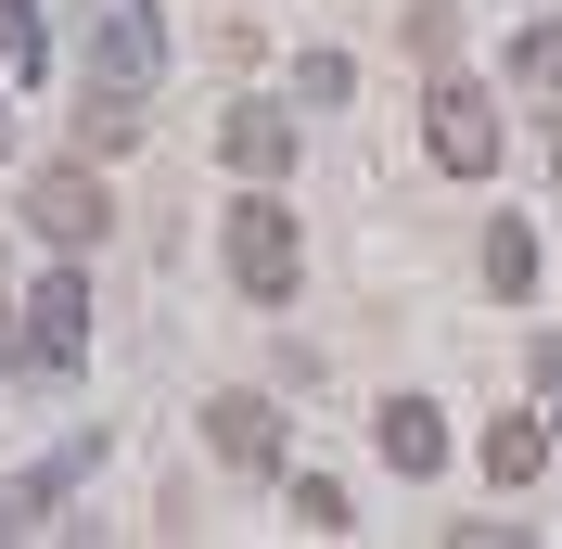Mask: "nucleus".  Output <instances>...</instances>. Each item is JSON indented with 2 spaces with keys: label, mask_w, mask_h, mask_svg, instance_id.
Here are the masks:
<instances>
[{
  "label": "nucleus",
  "mask_w": 562,
  "mask_h": 549,
  "mask_svg": "<svg viewBox=\"0 0 562 549\" xmlns=\"http://www.w3.org/2000/svg\"><path fill=\"white\" fill-rule=\"evenodd\" d=\"M77 358H90V281H77V256H52V269L26 281V307H13V371L65 383Z\"/></svg>",
  "instance_id": "1"
},
{
  "label": "nucleus",
  "mask_w": 562,
  "mask_h": 549,
  "mask_svg": "<svg viewBox=\"0 0 562 549\" xmlns=\"http://www.w3.org/2000/svg\"><path fill=\"white\" fill-rule=\"evenodd\" d=\"M498 141H512V128H498V103L473 90V77H448V65H435V103H422V154H435L448 179H486V167H498Z\"/></svg>",
  "instance_id": "2"
},
{
  "label": "nucleus",
  "mask_w": 562,
  "mask_h": 549,
  "mask_svg": "<svg viewBox=\"0 0 562 549\" xmlns=\"http://www.w3.org/2000/svg\"><path fill=\"white\" fill-rule=\"evenodd\" d=\"M231 281H244L256 307H281V294L307 281V243H294V217L269 205V179H256L244 205H231Z\"/></svg>",
  "instance_id": "3"
},
{
  "label": "nucleus",
  "mask_w": 562,
  "mask_h": 549,
  "mask_svg": "<svg viewBox=\"0 0 562 549\" xmlns=\"http://www.w3.org/2000/svg\"><path fill=\"white\" fill-rule=\"evenodd\" d=\"M26 231H38V256H90V243L115 231L103 179H90V167H38L26 179Z\"/></svg>",
  "instance_id": "4"
},
{
  "label": "nucleus",
  "mask_w": 562,
  "mask_h": 549,
  "mask_svg": "<svg viewBox=\"0 0 562 549\" xmlns=\"http://www.w3.org/2000/svg\"><path fill=\"white\" fill-rule=\"evenodd\" d=\"M205 447L231 460V473H281V410L231 383V396H205Z\"/></svg>",
  "instance_id": "5"
},
{
  "label": "nucleus",
  "mask_w": 562,
  "mask_h": 549,
  "mask_svg": "<svg viewBox=\"0 0 562 549\" xmlns=\"http://www.w3.org/2000/svg\"><path fill=\"white\" fill-rule=\"evenodd\" d=\"M371 435H384L396 473H448V410H435V396H384V410H371Z\"/></svg>",
  "instance_id": "6"
},
{
  "label": "nucleus",
  "mask_w": 562,
  "mask_h": 549,
  "mask_svg": "<svg viewBox=\"0 0 562 549\" xmlns=\"http://www.w3.org/2000/svg\"><path fill=\"white\" fill-rule=\"evenodd\" d=\"M217 154H231V179H281V167H294V115H269V103H231Z\"/></svg>",
  "instance_id": "7"
},
{
  "label": "nucleus",
  "mask_w": 562,
  "mask_h": 549,
  "mask_svg": "<svg viewBox=\"0 0 562 549\" xmlns=\"http://www.w3.org/2000/svg\"><path fill=\"white\" fill-rule=\"evenodd\" d=\"M77 154L103 167V154H140V90L128 77H90V103H77Z\"/></svg>",
  "instance_id": "8"
},
{
  "label": "nucleus",
  "mask_w": 562,
  "mask_h": 549,
  "mask_svg": "<svg viewBox=\"0 0 562 549\" xmlns=\"http://www.w3.org/2000/svg\"><path fill=\"white\" fill-rule=\"evenodd\" d=\"M154 65H167V26H154V0H115V13H103V77H128V90H140Z\"/></svg>",
  "instance_id": "9"
},
{
  "label": "nucleus",
  "mask_w": 562,
  "mask_h": 549,
  "mask_svg": "<svg viewBox=\"0 0 562 549\" xmlns=\"http://www.w3.org/2000/svg\"><path fill=\"white\" fill-rule=\"evenodd\" d=\"M550 422H486V485H537V473H550Z\"/></svg>",
  "instance_id": "10"
},
{
  "label": "nucleus",
  "mask_w": 562,
  "mask_h": 549,
  "mask_svg": "<svg viewBox=\"0 0 562 549\" xmlns=\"http://www.w3.org/2000/svg\"><path fill=\"white\" fill-rule=\"evenodd\" d=\"M486 294H512V307L537 294V231H525V217H498V231H486Z\"/></svg>",
  "instance_id": "11"
},
{
  "label": "nucleus",
  "mask_w": 562,
  "mask_h": 549,
  "mask_svg": "<svg viewBox=\"0 0 562 549\" xmlns=\"http://www.w3.org/2000/svg\"><path fill=\"white\" fill-rule=\"evenodd\" d=\"M512 90H525V103H562V26H525V38H512Z\"/></svg>",
  "instance_id": "12"
},
{
  "label": "nucleus",
  "mask_w": 562,
  "mask_h": 549,
  "mask_svg": "<svg viewBox=\"0 0 562 549\" xmlns=\"http://www.w3.org/2000/svg\"><path fill=\"white\" fill-rule=\"evenodd\" d=\"M0 77H52V26L26 0H0Z\"/></svg>",
  "instance_id": "13"
},
{
  "label": "nucleus",
  "mask_w": 562,
  "mask_h": 549,
  "mask_svg": "<svg viewBox=\"0 0 562 549\" xmlns=\"http://www.w3.org/2000/svg\"><path fill=\"white\" fill-rule=\"evenodd\" d=\"M294 524H307V537H346V485H333V473H294Z\"/></svg>",
  "instance_id": "14"
},
{
  "label": "nucleus",
  "mask_w": 562,
  "mask_h": 549,
  "mask_svg": "<svg viewBox=\"0 0 562 549\" xmlns=\"http://www.w3.org/2000/svg\"><path fill=\"white\" fill-rule=\"evenodd\" d=\"M537 383H550V435H562V333L537 345Z\"/></svg>",
  "instance_id": "15"
},
{
  "label": "nucleus",
  "mask_w": 562,
  "mask_h": 549,
  "mask_svg": "<svg viewBox=\"0 0 562 549\" xmlns=\"http://www.w3.org/2000/svg\"><path fill=\"white\" fill-rule=\"evenodd\" d=\"M0 154H13V115H0Z\"/></svg>",
  "instance_id": "16"
}]
</instances>
